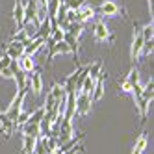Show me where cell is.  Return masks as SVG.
Instances as JSON below:
<instances>
[{
    "instance_id": "6da1fadb",
    "label": "cell",
    "mask_w": 154,
    "mask_h": 154,
    "mask_svg": "<svg viewBox=\"0 0 154 154\" xmlns=\"http://www.w3.org/2000/svg\"><path fill=\"white\" fill-rule=\"evenodd\" d=\"M28 89H30V87H28ZM28 89H19L17 95H15V98H13V102H11V106L4 112L8 115V119H11L13 123H15V119L20 115V109H23V102H24V98L28 95Z\"/></svg>"
},
{
    "instance_id": "7a4b0ae2",
    "label": "cell",
    "mask_w": 154,
    "mask_h": 154,
    "mask_svg": "<svg viewBox=\"0 0 154 154\" xmlns=\"http://www.w3.org/2000/svg\"><path fill=\"white\" fill-rule=\"evenodd\" d=\"M143 43H145V39H143V35H141V26L137 23H134V41H132V50H130V58H132L134 63L137 61L139 54H141Z\"/></svg>"
},
{
    "instance_id": "3957f363",
    "label": "cell",
    "mask_w": 154,
    "mask_h": 154,
    "mask_svg": "<svg viewBox=\"0 0 154 154\" xmlns=\"http://www.w3.org/2000/svg\"><path fill=\"white\" fill-rule=\"evenodd\" d=\"M91 95L89 93H78L76 95V109H74V117L76 115H87L91 112Z\"/></svg>"
},
{
    "instance_id": "277c9868",
    "label": "cell",
    "mask_w": 154,
    "mask_h": 154,
    "mask_svg": "<svg viewBox=\"0 0 154 154\" xmlns=\"http://www.w3.org/2000/svg\"><path fill=\"white\" fill-rule=\"evenodd\" d=\"M93 34H95V39H97L98 43H106V41L112 43V41H113V35H112V32L108 30V26H106L104 20H98V23H95Z\"/></svg>"
},
{
    "instance_id": "5b68a950",
    "label": "cell",
    "mask_w": 154,
    "mask_h": 154,
    "mask_svg": "<svg viewBox=\"0 0 154 154\" xmlns=\"http://www.w3.org/2000/svg\"><path fill=\"white\" fill-rule=\"evenodd\" d=\"M95 9H97V13H100L104 17H117L119 11H123L121 6L117 2H113V0H104V2L98 6V8H95Z\"/></svg>"
},
{
    "instance_id": "8992f818",
    "label": "cell",
    "mask_w": 154,
    "mask_h": 154,
    "mask_svg": "<svg viewBox=\"0 0 154 154\" xmlns=\"http://www.w3.org/2000/svg\"><path fill=\"white\" fill-rule=\"evenodd\" d=\"M2 48H4V54H8L11 60H19V58L24 54V43L9 41V43H4Z\"/></svg>"
},
{
    "instance_id": "52a82bcc",
    "label": "cell",
    "mask_w": 154,
    "mask_h": 154,
    "mask_svg": "<svg viewBox=\"0 0 154 154\" xmlns=\"http://www.w3.org/2000/svg\"><path fill=\"white\" fill-rule=\"evenodd\" d=\"M104 80H106V72H100L97 76V80H95V87H93V91H91V102H98L100 98L104 97Z\"/></svg>"
},
{
    "instance_id": "ba28073f",
    "label": "cell",
    "mask_w": 154,
    "mask_h": 154,
    "mask_svg": "<svg viewBox=\"0 0 154 154\" xmlns=\"http://www.w3.org/2000/svg\"><path fill=\"white\" fill-rule=\"evenodd\" d=\"M58 54H71V48L65 41H60V43H54V47L48 50V56H47V65L52 63V60L58 56Z\"/></svg>"
},
{
    "instance_id": "9c48e42d",
    "label": "cell",
    "mask_w": 154,
    "mask_h": 154,
    "mask_svg": "<svg viewBox=\"0 0 154 154\" xmlns=\"http://www.w3.org/2000/svg\"><path fill=\"white\" fill-rule=\"evenodd\" d=\"M0 130H2V134L6 139L11 137V134L15 132V123L11 119H8V115L4 112H0Z\"/></svg>"
},
{
    "instance_id": "30bf717a",
    "label": "cell",
    "mask_w": 154,
    "mask_h": 154,
    "mask_svg": "<svg viewBox=\"0 0 154 154\" xmlns=\"http://www.w3.org/2000/svg\"><path fill=\"white\" fill-rule=\"evenodd\" d=\"M13 19H15L17 30H23V28H24V4H23V0H15Z\"/></svg>"
},
{
    "instance_id": "8fae6325",
    "label": "cell",
    "mask_w": 154,
    "mask_h": 154,
    "mask_svg": "<svg viewBox=\"0 0 154 154\" xmlns=\"http://www.w3.org/2000/svg\"><path fill=\"white\" fill-rule=\"evenodd\" d=\"M95 13H97V9L93 8V6H82L78 11H76V23H87V20H91L93 17H95Z\"/></svg>"
},
{
    "instance_id": "7c38bea8",
    "label": "cell",
    "mask_w": 154,
    "mask_h": 154,
    "mask_svg": "<svg viewBox=\"0 0 154 154\" xmlns=\"http://www.w3.org/2000/svg\"><path fill=\"white\" fill-rule=\"evenodd\" d=\"M28 82H30V87L34 89V95H41V89H43V76H41V71H34L32 74H28Z\"/></svg>"
},
{
    "instance_id": "4fadbf2b",
    "label": "cell",
    "mask_w": 154,
    "mask_h": 154,
    "mask_svg": "<svg viewBox=\"0 0 154 154\" xmlns=\"http://www.w3.org/2000/svg\"><path fill=\"white\" fill-rule=\"evenodd\" d=\"M17 61H19V67L23 69L26 74H32V72L35 71V60H34V56H26V54H23Z\"/></svg>"
},
{
    "instance_id": "5bb4252c",
    "label": "cell",
    "mask_w": 154,
    "mask_h": 154,
    "mask_svg": "<svg viewBox=\"0 0 154 154\" xmlns=\"http://www.w3.org/2000/svg\"><path fill=\"white\" fill-rule=\"evenodd\" d=\"M20 130H23L24 136H30V137H39L41 136V125L30 123V121H26L24 125H20Z\"/></svg>"
},
{
    "instance_id": "9a60e30c",
    "label": "cell",
    "mask_w": 154,
    "mask_h": 154,
    "mask_svg": "<svg viewBox=\"0 0 154 154\" xmlns=\"http://www.w3.org/2000/svg\"><path fill=\"white\" fill-rule=\"evenodd\" d=\"M136 106L139 109V115H141V125H145L147 123V117H149V108H150V102L147 100V98H136Z\"/></svg>"
},
{
    "instance_id": "2e32d148",
    "label": "cell",
    "mask_w": 154,
    "mask_h": 154,
    "mask_svg": "<svg viewBox=\"0 0 154 154\" xmlns=\"http://www.w3.org/2000/svg\"><path fill=\"white\" fill-rule=\"evenodd\" d=\"M84 30H85V24L84 23H76V20H74V23H69V26H67V30H65V32H69L71 35H74L76 39H78L82 35Z\"/></svg>"
},
{
    "instance_id": "e0dca14e",
    "label": "cell",
    "mask_w": 154,
    "mask_h": 154,
    "mask_svg": "<svg viewBox=\"0 0 154 154\" xmlns=\"http://www.w3.org/2000/svg\"><path fill=\"white\" fill-rule=\"evenodd\" d=\"M35 139H37V137H30V136H24V137H23V150H20V154H34Z\"/></svg>"
},
{
    "instance_id": "ac0fdd59",
    "label": "cell",
    "mask_w": 154,
    "mask_h": 154,
    "mask_svg": "<svg viewBox=\"0 0 154 154\" xmlns=\"http://www.w3.org/2000/svg\"><path fill=\"white\" fill-rule=\"evenodd\" d=\"M102 72V61L98 60V61H95V63H89V72H87V76L89 78H93V80H97V76Z\"/></svg>"
},
{
    "instance_id": "d6986e66",
    "label": "cell",
    "mask_w": 154,
    "mask_h": 154,
    "mask_svg": "<svg viewBox=\"0 0 154 154\" xmlns=\"http://www.w3.org/2000/svg\"><path fill=\"white\" fill-rule=\"evenodd\" d=\"M141 97H143V98H147L149 102H152V98H154V80H152V78L149 80V84H147L145 87H143Z\"/></svg>"
},
{
    "instance_id": "ffe728a7",
    "label": "cell",
    "mask_w": 154,
    "mask_h": 154,
    "mask_svg": "<svg viewBox=\"0 0 154 154\" xmlns=\"http://www.w3.org/2000/svg\"><path fill=\"white\" fill-rule=\"evenodd\" d=\"M141 35H143V39H145V41L152 39V35H154V24H152V20H150L149 24L141 26Z\"/></svg>"
},
{
    "instance_id": "44dd1931",
    "label": "cell",
    "mask_w": 154,
    "mask_h": 154,
    "mask_svg": "<svg viewBox=\"0 0 154 154\" xmlns=\"http://www.w3.org/2000/svg\"><path fill=\"white\" fill-rule=\"evenodd\" d=\"M126 78H128V82H130L132 85H134V84H139V69L136 67V65L130 69V72H128Z\"/></svg>"
},
{
    "instance_id": "7402d4cb",
    "label": "cell",
    "mask_w": 154,
    "mask_h": 154,
    "mask_svg": "<svg viewBox=\"0 0 154 154\" xmlns=\"http://www.w3.org/2000/svg\"><path fill=\"white\" fill-rule=\"evenodd\" d=\"M136 150H139V152H145V149H147V134H141L139 137H137V141H136V147H134Z\"/></svg>"
},
{
    "instance_id": "603a6c76",
    "label": "cell",
    "mask_w": 154,
    "mask_h": 154,
    "mask_svg": "<svg viewBox=\"0 0 154 154\" xmlns=\"http://www.w3.org/2000/svg\"><path fill=\"white\" fill-rule=\"evenodd\" d=\"M152 50H154V41L152 39H149V41H145V43H143V48H141V54H143V56H150V54H152Z\"/></svg>"
},
{
    "instance_id": "cb8c5ba5",
    "label": "cell",
    "mask_w": 154,
    "mask_h": 154,
    "mask_svg": "<svg viewBox=\"0 0 154 154\" xmlns=\"http://www.w3.org/2000/svg\"><path fill=\"white\" fill-rule=\"evenodd\" d=\"M67 8L69 9H74V11H78V9L84 6V4H87V0H67Z\"/></svg>"
},
{
    "instance_id": "d4e9b609",
    "label": "cell",
    "mask_w": 154,
    "mask_h": 154,
    "mask_svg": "<svg viewBox=\"0 0 154 154\" xmlns=\"http://www.w3.org/2000/svg\"><path fill=\"white\" fill-rule=\"evenodd\" d=\"M117 87H119V91H121V93H130V91H132V84L128 82V78L117 82Z\"/></svg>"
},
{
    "instance_id": "484cf974",
    "label": "cell",
    "mask_w": 154,
    "mask_h": 154,
    "mask_svg": "<svg viewBox=\"0 0 154 154\" xmlns=\"http://www.w3.org/2000/svg\"><path fill=\"white\" fill-rule=\"evenodd\" d=\"M63 34L65 32L61 30V28H56V30H52V34H50V37L56 41V43H60V41H63Z\"/></svg>"
},
{
    "instance_id": "4316f807",
    "label": "cell",
    "mask_w": 154,
    "mask_h": 154,
    "mask_svg": "<svg viewBox=\"0 0 154 154\" xmlns=\"http://www.w3.org/2000/svg\"><path fill=\"white\" fill-rule=\"evenodd\" d=\"M9 61H11V58H9L8 54H4V56L0 58V71H2V69H6L8 65H9Z\"/></svg>"
},
{
    "instance_id": "83f0119b",
    "label": "cell",
    "mask_w": 154,
    "mask_h": 154,
    "mask_svg": "<svg viewBox=\"0 0 154 154\" xmlns=\"http://www.w3.org/2000/svg\"><path fill=\"white\" fill-rule=\"evenodd\" d=\"M84 150H85L84 145H74L72 149H69L67 152H63V154H76V152H84Z\"/></svg>"
},
{
    "instance_id": "f1b7e54d",
    "label": "cell",
    "mask_w": 154,
    "mask_h": 154,
    "mask_svg": "<svg viewBox=\"0 0 154 154\" xmlns=\"http://www.w3.org/2000/svg\"><path fill=\"white\" fill-rule=\"evenodd\" d=\"M0 76H2V78H13V72H11V69H9V65L6 69L0 71Z\"/></svg>"
},
{
    "instance_id": "f546056e",
    "label": "cell",
    "mask_w": 154,
    "mask_h": 154,
    "mask_svg": "<svg viewBox=\"0 0 154 154\" xmlns=\"http://www.w3.org/2000/svg\"><path fill=\"white\" fill-rule=\"evenodd\" d=\"M149 2V11H150V15H152V0H147Z\"/></svg>"
},
{
    "instance_id": "4dcf8cb0",
    "label": "cell",
    "mask_w": 154,
    "mask_h": 154,
    "mask_svg": "<svg viewBox=\"0 0 154 154\" xmlns=\"http://www.w3.org/2000/svg\"><path fill=\"white\" fill-rule=\"evenodd\" d=\"M19 154H20V152H19Z\"/></svg>"
}]
</instances>
